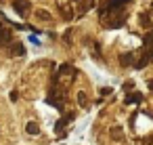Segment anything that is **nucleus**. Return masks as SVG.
I'll list each match as a JSON object with an SVG mask.
<instances>
[{"mask_svg": "<svg viewBox=\"0 0 153 145\" xmlns=\"http://www.w3.org/2000/svg\"><path fill=\"white\" fill-rule=\"evenodd\" d=\"M153 61V32H149L145 38H143V55H140V59L134 63L138 70H143L147 63H151Z\"/></svg>", "mask_w": 153, "mask_h": 145, "instance_id": "f257e3e1", "label": "nucleus"}, {"mask_svg": "<svg viewBox=\"0 0 153 145\" xmlns=\"http://www.w3.org/2000/svg\"><path fill=\"white\" fill-rule=\"evenodd\" d=\"M126 17H128L126 11H120V13H105V15H101V23H103L105 28H109V30H115V28H122V25L126 23Z\"/></svg>", "mask_w": 153, "mask_h": 145, "instance_id": "f03ea898", "label": "nucleus"}, {"mask_svg": "<svg viewBox=\"0 0 153 145\" xmlns=\"http://www.w3.org/2000/svg\"><path fill=\"white\" fill-rule=\"evenodd\" d=\"M126 7H128V0H105L103 7H101V15L120 13V11H126Z\"/></svg>", "mask_w": 153, "mask_h": 145, "instance_id": "7ed1b4c3", "label": "nucleus"}, {"mask_svg": "<svg viewBox=\"0 0 153 145\" xmlns=\"http://www.w3.org/2000/svg\"><path fill=\"white\" fill-rule=\"evenodd\" d=\"M32 4L27 2V0H13V9H15V13L19 15V17H27L30 15V9Z\"/></svg>", "mask_w": 153, "mask_h": 145, "instance_id": "20e7f679", "label": "nucleus"}, {"mask_svg": "<svg viewBox=\"0 0 153 145\" xmlns=\"http://www.w3.org/2000/svg\"><path fill=\"white\" fill-rule=\"evenodd\" d=\"M9 53H11L13 57H19V55H25V46H23L21 42H17V40H15V42H13V44L9 46Z\"/></svg>", "mask_w": 153, "mask_h": 145, "instance_id": "39448f33", "label": "nucleus"}, {"mask_svg": "<svg viewBox=\"0 0 153 145\" xmlns=\"http://www.w3.org/2000/svg\"><path fill=\"white\" fill-rule=\"evenodd\" d=\"M132 63H136V59H134L132 53H124V55H120V65L128 67V65H132Z\"/></svg>", "mask_w": 153, "mask_h": 145, "instance_id": "423d86ee", "label": "nucleus"}, {"mask_svg": "<svg viewBox=\"0 0 153 145\" xmlns=\"http://www.w3.org/2000/svg\"><path fill=\"white\" fill-rule=\"evenodd\" d=\"M59 11H61V15H63L65 21H71V19H74V11H71L69 7H59Z\"/></svg>", "mask_w": 153, "mask_h": 145, "instance_id": "0eeeda50", "label": "nucleus"}, {"mask_svg": "<svg viewBox=\"0 0 153 145\" xmlns=\"http://www.w3.org/2000/svg\"><path fill=\"white\" fill-rule=\"evenodd\" d=\"M143 101V93H130L126 97V103H140Z\"/></svg>", "mask_w": 153, "mask_h": 145, "instance_id": "6e6552de", "label": "nucleus"}, {"mask_svg": "<svg viewBox=\"0 0 153 145\" xmlns=\"http://www.w3.org/2000/svg\"><path fill=\"white\" fill-rule=\"evenodd\" d=\"M25 132H27V135H38V132H40V126H38L36 122H27V124H25Z\"/></svg>", "mask_w": 153, "mask_h": 145, "instance_id": "1a4fd4ad", "label": "nucleus"}, {"mask_svg": "<svg viewBox=\"0 0 153 145\" xmlns=\"http://www.w3.org/2000/svg\"><path fill=\"white\" fill-rule=\"evenodd\" d=\"M140 25L143 28H151V13H143L140 15Z\"/></svg>", "mask_w": 153, "mask_h": 145, "instance_id": "9d476101", "label": "nucleus"}, {"mask_svg": "<svg viewBox=\"0 0 153 145\" xmlns=\"http://www.w3.org/2000/svg\"><path fill=\"white\" fill-rule=\"evenodd\" d=\"M94 7V0H82V7H80V11L82 13H86V11H90Z\"/></svg>", "mask_w": 153, "mask_h": 145, "instance_id": "9b49d317", "label": "nucleus"}, {"mask_svg": "<svg viewBox=\"0 0 153 145\" xmlns=\"http://www.w3.org/2000/svg\"><path fill=\"white\" fill-rule=\"evenodd\" d=\"M122 135H124V132H122V128H120V126H113V128H111V139H115V141H117V139H122Z\"/></svg>", "mask_w": 153, "mask_h": 145, "instance_id": "f8f14e48", "label": "nucleus"}, {"mask_svg": "<svg viewBox=\"0 0 153 145\" xmlns=\"http://www.w3.org/2000/svg\"><path fill=\"white\" fill-rule=\"evenodd\" d=\"M36 17H40V19L48 21V19H51V13H46V11H36Z\"/></svg>", "mask_w": 153, "mask_h": 145, "instance_id": "ddd939ff", "label": "nucleus"}, {"mask_svg": "<svg viewBox=\"0 0 153 145\" xmlns=\"http://www.w3.org/2000/svg\"><path fill=\"white\" fill-rule=\"evenodd\" d=\"M78 103H80V107H86V95L82 90L78 93Z\"/></svg>", "mask_w": 153, "mask_h": 145, "instance_id": "4468645a", "label": "nucleus"}, {"mask_svg": "<svg viewBox=\"0 0 153 145\" xmlns=\"http://www.w3.org/2000/svg\"><path fill=\"white\" fill-rule=\"evenodd\" d=\"M101 95H103V97H107V95H111V88H109V86H105V88H101Z\"/></svg>", "mask_w": 153, "mask_h": 145, "instance_id": "2eb2a0df", "label": "nucleus"}, {"mask_svg": "<svg viewBox=\"0 0 153 145\" xmlns=\"http://www.w3.org/2000/svg\"><path fill=\"white\" fill-rule=\"evenodd\" d=\"M9 97H11V101H13V103H15V101H17V99H19V95H17V90H13V93H11V95H9Z\"/></svg>", "mask_w": 153, "mask_h": 145, "instance_id": "dca6fc26", "label": "nucleus"}, {"mask_svg": "<svg viewBox=\"0 0 153 145\" xmlns=\"http://www.w3.org/2000/svg\"><path fill=\"white\" fill-rule=\"evenodd\" d=\"M69 36H71V32H69V30H67V32H65V34H63V38H65V42H69Z\"/></svg>", "mask_w": 153, "mask_h": 145, "instance_id": "f3484780", "label": "nucleus"}, {"mask_svg": "<svg viewBox=\"0 0 153 145\" xmlns=\"http://www.w3.org/2000/svg\"><path fill=\"white\" fill-rule=\"evenodd\" d=\"M132 86H134V82H130V80H128V82L124 84V88H126V90H128V88H132Z\"/></svg>", "mask_w": 153, "mask_h": 145, "instance_id": "a211bd4d", "label": "nucleus"}, {"mask_svg": "<svg viewBox=\"0 0 153 145\" xmlns=\"http://www.w3.org/2000/svg\"><path fill=\"white\" fill-rule=\"evenodd\" d=\"M149 86H151V88H153V80H151V82H149Z\"/></svg>", "mask_w": 153, "mask_h": 145, "instance_id": "6ab92c4d", "label": "nucleus"}]
</instances>
